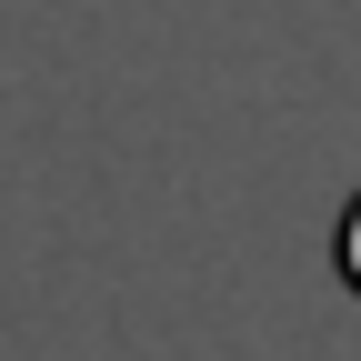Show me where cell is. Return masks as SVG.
Segmentation results:
<instances>
[{
  "label": "cell",
  "mask_w": 361,
  "mask_h": 361,
  "mask_svg": "<svg viewBox=\"0 0 361 361\" xmlns=\"http://www.w3.org/2000/svg\"><path fill=\"white\" fill-rule=\"evenodd\" d=\"M331 271L361 291V191H351V201H341V221H331Z\"/></svg>",
  "instance_id": "1"
}]
</instances>
